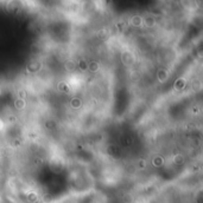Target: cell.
I'll use <instances>...</instances> for the list:
<instances>
[{"instance_id": "cell-1", "label": "cell", "mask_w": 203, "mask_h": 203, "mask_svg": "<svg viewBox=\"0 0 203 203\" xmlns=\"http://www.w3.org/2000/svg\"><path fill=\"white\" fill-rule=\"evenodd\" d=\"M169 76H170L169 71L165 70V69H159L157 71V79H158L159 83H165L169 79Z\"/></svg>"}, {"instance_id": "cell-2", "label": "cell", "mask_w": 203, "mask_h": 203, "mask_svg": "<svg viewBox=\"0 0 203 203\" xmlns=\"http://www.w3.org/2000/svg\"><path fill=\"white\" fill-rule=\"evenodd\" d=\"M185 85H186V79L181 77V78H178V79L175 82V84H173V90H176V91H182V90H184Z\"/></svg>"}, {"instance_id": "cell-3", "label": "cell", "mask_w": 203, "mask_h": 203, "mask_svg": "<svg viewBox=\"0 0 203 203\" xmlns=\"http://www.w3.org/2000/svg\"><path fill=\"white\" fill-rule=\"evenodd\" d=\"M41 69H42V64L39 61H31V63L27 65V71H29V72H32V73L38 72Z\"/></svg>"}, {"instance_id": "cell-4", "label": "cell", "mask_w": 203, "mask_h": 203, "mask_svg": "<svg viewBox=\"0 0 203 203\" xmlns=\"http://www.w3.org/2000/svg\"><path fill=\"white\" fill-rule=\"evenodd\" d=\"M82 106V99L79 97H73L70 99V108L74 110H77Z\"/></svg>"}, {"instance_id": "cell-5", "label": "cell", "mask_w": 203, "mask_h": 203, "mask_svg": "<svg viewBox=\"0 0 203 203\" xmlns=\"http://www.w3.org/2000/svg\"><path fill=\"white\" fill-rule=\"evenodd\" d=\"M130 22L134 27H140V26H142V17H140V16H133L131 18V20H130Z\"/></svg>"}, {"instance_id": "cell-6", "label": "cell", "mask_w": 203, "mask_h": 203, "mask_svg": "<svg viewBox=\"0 0 203 203\" xmlns=\"http://www.w3.org/2000/svg\"><path fill=\"white\" fill-rule=\"evenodd\" d=\"M13 105H14V108H16L17 110H24V109L26 108V100H25V99H20V98H17V99L14 100Z\"/></svg>"}, {"instance_id": "cell-7", "label": "cell", "mask_w": 203, "mask_h": 203, "mask_svg": "<svg viewBox=\"0 0 203 203\" xmlns=\"http://www.w3.org/2000/svg\"><path fill=\"white\" fill-rule=\"evenodd\" d=\"M145 24L146 27H153L156 25V19L153 18L152 16H148L146 18H142V25Z\"/></svg>"}, {"instance_id": "cell-8", "label": "cell", "mask_w": 203, "mask_h": 203, "mask_svg": "<svg viewBox=\"0 0 203 203\" xmlns=\"http://www.w3.org/2000/svg\"><path fill=\"white\" fill-rule=\"evenodd\" d=\"M76 67H77V64H76L74 60H68V61L64 64V69H65L67 71H69V72L75 71Z\"/></svg>"}, {"instance_id": "cell-9", "label": "cell", "mask_w": 203, "mask_h": 203, "mask_svg": "<svg viewBox=\"0 0 203 203\" xmlns=\"http://www.w3.org/2000/svg\"><path fill=\"white\" fill-rule=\"evenodd\" d=\"M88 70H89L92 73H95V72H98V71L100 70V64H99L98 61H90V63L88 64Z\"/></svg>"}, {"instance_id": "cell-10", "label": "cell", "mask_w": 203, "mask_h": 203, "mask_svg": "<svg viewBox=\"0 0 203 203\" xmlns=\"http://www.w3.org/2000/svg\"><path fill=\"white\" fill-rule=\"evenodd\" d=\"M57 90H58L60 92L68 93L69 91H70V88L68 86V84H67V83L61 82V83H58V85H57Z\"/></svg>"}, {"instance_id": "cell-11", "label": "cell", "mask_w": 203, "mask_h": 203, "mask_svg": "<svg viewBox=\"0 0 203 203\" xmlns=\"http://www.w3.org/2000/svg\"><path fill=\"white\" fill-rule=\"evenodd\" d=\"M163 157L162 156H155L153 158H152V164L155 166H159L163 164Z\"/></svg>"}, {"instance_id": "cell-12", "label": "cell", "mask_w": 203, "mask_h": 203, "mask_svg": "<svg viewBox=\"0 0 203 203\" xmlns=\"http://www.w3.org/2000/svg\"><path fill=\"white\" fill-rule=\"evenodd\" d=\"M45 128L48 130H51V129H55L56 128V122L55 121H52V119H48V121H45Z\"/></svg>"}, {"instance_id": "cell-13", "label": "cell", "mask_w": 203, "mask_h": 203, "mask_svg": "<svg viewBox=\"0 0 203 203\" xmlns=\"http://www.w3.org/2000/svg\"><path fill=\"white\" fill-rule=\"evenodd\" d=\"M27 91L25 90V89H20V90H18V92H17V98H20V99H25L26 100V98H27Z\"/></svg>"}, {"instance_id": "cell-14", "label": "cell", "mask_w": 203, "mask_h": 203, "mask_svg": "<svg viewBox=\"0 0 203 203\" xmlns=\"http://www.w3.org/2000/svg\"><path fill=\"white\" fill-rule=\"evenodd\" d=\"M146 166H147L146 160H144V158H139V160L137 161V166H138L139 169H145Z\"/></svg>"}, {"instance_id": "cell-15", "label": "cell", "mask_w": 203, "mask_h": 203, "mask_svg": "<svg viewBox=\"0 0 203 203\" xmlns=\"http://www.w3.org/2000/svg\"><path fill=\"white\" fill-rule=\"evenodd\" d=\"M173 162L176 163V164H182L183 162H184V158H183V156L182 155H176L175 156V160H173Z\"/></svg>"}, {"instance_id": "cell-16", "label": "cell", "mask_w": 203, "mask_h": 203, "mask_svg": "<svg viewBox=\"0 0 203 203\" xmlns=\"http://www.w3.org/2000/svg\"><path fill=\"white\" fill-rule=\"evenodd\" d=\"M79 66H80V69H81L82 71H86V70H88V64H87L84 60H81V61L79 63Z\"/></svg>"}, {"instance_id": "cell-17", "label": "cell", "mask_w": 203, "mask_h": 203, "mask_svg": "<svg viewBox=\"0 0 203 203\" xmlns=\"http://www.w3.org/2000/svg\"><path fill=\"white\" fill-rule=\"evenodd\" d=\"M7 122H10V123H16V122H17V117L13 116V115H10V116L7 117Z\"/></svg>"}, {"instance_id": "cell-18", "label": "cell", "mask_w": 203, "mask_h": 203, "mask_svg": "<svg viewBox=\"0 0 203 203\" xmlns=\"http://www.w3.org/2000/svg\"><path fill=\"white\" fill-rule=\"evenodd\" d=\"M20 144H21V141H19V139H16V141H14V142L12 143V145H13L14 148H18V147H19Z\"/></svg>"}, {"instance_id": "cell-19", "label": "cell", "mask_w": 203, "mask_h": 203, "mask_svg": "<svg viewBox=\"0 0 203 203\" xmlns=\"http://www.w3.org/2000/svg\"><path fill=\"white\" fill-rule=\"evenodd\" d=\"M29 137H30V138H36V137H37V133H32V132H30V133H29Z\"/></svg>"}]
</instances>
